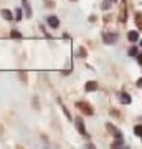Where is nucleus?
Returning a JSON list of instances; mask_svg holds the SVG:
<instances>
[{
    "mask_svg": "<svg viewBox=\"0 0 142 149\" xmlns=\"http://www.w3.org/2000/svg\"><path fill=\"white\" fill-rule=\"evenodd\" d=\"M76 108H79L83 113H86V114H89V116H93V108L89 106V104H86V103L83 101H78L76 103Z\"/></svg>",
    "mask_w": 142,
    "mask_h": 149,
    "instance_id": "1",
    "label": "nucleus"
},
{
    "mask_svg": "<svg viewBox=\"0 0 142 149\" xmlns=\"http://www.w3.org/2000/svg\"><path fill=\"white\" fill-rule=\"evenodd\" d=\"M117 37L114 35V33H106L104 37H103V42L106 43V45H112V43H116Z\"/></svg>",
    "mask_w": 142,
    "mask_h": 149,
    "instance_id": "2",
    "label": "nucleus"
},
{
    "mask_svg": "<svg viewBox=\"0 0 142 149\" xmlns=\"http://www.w3.org/2000/svg\"><path fill=\"white\" fill-rule=\"evenodd\" d=\"M48 25H50L51 28H58V27H60V20H58V17L50 15V17H48Z\"/></svg>",
    "mask_w": 142,
    "mask_h": 149,
    "instance_id": "3",
    "label": "nucleus"
},
{
    "mask_svg": "<svg viewBox=\"0 0 142 149\" xmlns=\"http://www.w3.org/2000/svg\"><path fill=\"white\" fill-rule=\"evenodd\" d=\"M76 128H78V131L81 134H83V136H86V128H84V123H83V119H81V118H76Z\"/></svg>",
    "mask_w": 142,
    "mask_h": 149,
    "instance_id": "4",
    "label": "nucleus"
},
{
    "mask_svg": "<svg viewBox=\"0 0 142 149\" xmlns=\"http://www.w3.org/2000/svg\"><path fill=\"white\" fill-rule=\"evenodd\" d=\"M21 5H23V8H25L26 17L30 18V17H32V5H30V2H28V0H21Z\"/></svg>",
    "mask_w": 142,
    "mask_h": 149,
    "instance_id": "5",
    "label": "nucleus"
},
{
    "mask_svg": "<svg viewBox=\"0 0 142 149\" xmlns=\"http://www.w3.org/2000/svg\"><path fill=\"white\" fill-rule=\"evenodd\" d=\"M84 88H86V91H96L98 90V83L96 81H88Z\"/></svg>",
    "mask_w": 142,
    "mask_h": 149,
    "instance_id": "6",
    "label": "nucleus"
},
{
    "mask_svg": "<svg viewBox=\"0 0 142 149\" xmlns=\"http://www.w3.org/2000/svg\"><path fill=\"white\" fill-rule=\"evenodd\" d=\"M119 98H121V101L124 103V104H129V103H131V96L127 95V93H121Z\"/></svg>",
    "mask_w": 142,
    "mask_h": 149,
    "instance_id": "7",
    "label": "nucleus"
},
{
    "mask_svg": "<svg viewBox=\"0 0 142 149\" xmlns=\"http://www.w3.org/2000/svg\"><path fill=\"white\" fill-rule=\"evenodd\" d=\"M127 38H129V42H137V40H139V33L137 32H129L127 33Z\"/></svg>",
    "mask_w": 142,
    "mask_h": 149,
    "instance_id": "8",
    "label": "nucleus"
},
{
    "mask_svg": "<svg viewBox=\"0 0 142 149\" xmlns=\"http://www.w3.org/2000/svg\"><path fill=\"white\" fill-rule=\"evenodd\" d=\"M2 17H3L5 20H12V18H13V15H12V12L8 10V8H3V10H2Z\"/></svg>",
    "mask_w": 142,
    "mask_h": 149,
    "instance_id": "9",
    "label": "nucleus"
},
{
    "mask_svg": "<svg viewBox=\"0 0 142 149\" xmlns=\"http://www.w3.org/2000/svg\"><path fill=\"white\" fill-rule=\"evenodd\" d=\"M107 128H109V131L112 134H114V136H116V138H122V134H121V131H117L116 128H114V126H112V124H107Z\"/></svg>",
    "mask_w": 142,
    "mask_h": 149,
    "instance_id": "10",
    "label": "nucleus"
},
{
    "mask_svg": "<svg viewBox=\"0 0 142 149\" xmlns=\"http://www.w3.org/2000/svg\"><path fill=\"white\" fill-rule=\"evenodd\" d=\"M10 37H12V38H15V40H20V38H21V33H20V32H17V30H12Z\"/></svg>",
    "mask_w": 142,
    "mask_h": 149,
    "instance_id": "11",
    "label": "nucleus"
},
{
    "mask_svg": "<svg viewBox=\"0 0 142 149\" xmlns=\"http://www.w3.org/2000/svg\"><path fill=\"white\" fill-rule=\"evenodd\" d=\"M134 133H136V136L142 138V124H139V126H136V128H134Z\"/></svg>",
    "mask_w": 142,
    "mask_h": 149,
    "instance_id": "12",
    "label": "nucleus"
},
{
    "mask_svg": "<svg viewBox=\"0 0 142 149\" xmlns=\"http://www.w3.org/2000/svg\"><path fill=\"white\" fill-rule=\"evenodd\" d=\"M121 146H122V139H121V138H117L116 143H112V144H111V148H121Z\"/></svg>",
    "mask_w": 142,
    "mask_h": 149,
    "instance_id": "13",
    "label": "nucleus"
},
{
    "mask_svg": "<svg viewBox=\"0 0 142 149\" xmlns=\"http://www.w3.org/2000/svg\"><path fill=\"white\" fill-rule=\"evenodd\" d=\"M136 22L139 23V27H141V30H142V13H137L136 15Z\"/></svg>",
    "mask_w": 142,
    "mask_h": 149,
    "instance_id": "14",
    "label": "nucleus"
},
{
    "mask_svg": "<svg viewBox=\"0 0 142 149\" xmlns=\"http://www.w3.org/2000/svg\"><path fill=\"white\" fill-rule=\"evenodd\" d=\"M129 56H137V48L136 47L129 48Z\"/></svg>",
    "mask_w": 142,
    "mask_h": 149,
    "instance_id": "15",
    "label": "nucleus"
},
{
    "mask_svg": "<svg viewBox=\"0 0 142 149\" xmlns=\"http://www.w3.org/2000/svg\"><path fill=\"white\" fill-rule=\"evenodd\" d=\"M15 18L17 20H21V8H15Z\"/></svg>",
    "mask_w": 142,
    "mask_h": 149,
    "instance_id": "16",
    "label": "nucleus"
},
{
    "mask_svg": "<svg viewBox=\"0 0 142 149\" xmlns=\"http://www.w3.org/2000/svg\"><path fill=\"white\" fill-rule=\"evenodd\" d=\"M137 61H139V65H142V53L137 55Z\"/></svg>",
    "mask_w": 142,
    "mask_h": 149,
    "instance_id": "17",
    "label": "nucleus"
},
{
    "mask_svg": "<svg viewBox=\"0 0 142 149\" xmlns=\"http://www.w3.org/2000/svg\"><path fill=\"white\" fill-rule=\"evenodd\" d=\"M137 86H139V88H142V78L139 81H137Z\"/></svg>",
    "mask_w": 142,
    "mask_h": 149,
    "instance_id": "18",
    "label": "nucleus"
},
{
    "mask_svg": "<svg viewBox=\"0 0 142 149\" xmlns=\"http://www.w3.org/2000/svg\"><path fill=\"white\" fill-rule=\"evenodd\" d=\"M111 2H117V0H111Z\"/></svg>",
    "mask_w": 142,
    "mask_h": 149,
    "instance_id": "19",
    "label": "nucleus"
},
{
    "mask_svg": "<svg viewBox=\"0 0 142 149\" xmlns=\"http://www.w3.org/2000/svg\"><path fill=\"white\" fill-rule=\"evenodd\" d=\"M141 47H142V40H141Z\"/></svg>",
    "mask_w": 142,
    "mask_h": 149,
    "instance_id": "20",
    "label": "nucleus"
}]
</instances>
